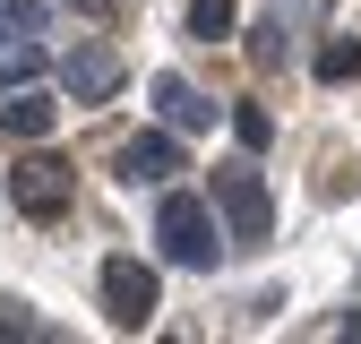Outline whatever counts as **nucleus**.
I'll return each mask as SVG.
<instances>
[{
	"label": "nucleus",
	"mask_w": 361,
	"mask_h": 344,
	"mask_svg": "<svg viewBox=\"0 0 361 344\" xmlns=\"http://www.w3.org/2000/svg\"><path fill=\"white\" fill-rule=\"evenodd\" d=\"M319 78H327V86L361 78V35H327V43H319Z\"/></svg>",
	"instance_id": "nucleus-10"
},
{
	"label": "nucleus",
	"mask_w": 361,
	"mask_h": 344,
	"mask_svg": "<svg viewBox=\"0 0 361 344\" xmlns=\"http://www.w3.org/2000/svg\"><path fill=\"white\" fill-rule=\"evenodd\" d=\"M215 207L233 224V241H267L276 233V198H267V181L250 164H215Z\"/></svg>",
	"instance_id": "nucleus-3"
},
{
	"label": "nucleus",
	"mask_w": 361,
	"mask_h": 344,
	"mask_svg": "<svg viewBox=\"0 0 361 344\" xmlns=\"http://www.w3.org/2000/svg\"><path fill=\"white\" fill-rule=\"evenodd\" d=\"M172 172H180V129L172 121L121 147V181H172Z\"/></svg>",
	"instance_id": "nucleus-6"
},
{
	"label": "nucleus",
	"mask_w": 361,
	"mask_h": 344,
	"mask_svg": "<svg viewBox=\"0 0 361 344\" xmlns=\"http://www.w3.org/2000/svg\"><path fill=\"white\" fill-rule=\"evenodd\" d=\"M9 207L35 215V224H61V215H69V164H52V155L9 164Z\"/></svg>",
	"instance_id": "nucleus-4"
},
{
	"label": "nucleus",
	"mask_w": 361,
	"mask_h": 344,
	"mask_svg": "<svg viewBox=\"0 0 361 344\" xmlns=\"http://www.w3.org/2000/svg\"><path fill=\"white\" fill-rule=\"evenodd\" d=\"M61 86H69L78 104H112V95H121V52H112V43H69Z\"/></svg>",
	"instance_id": "nucleus-5"
},
{
	"label": "nucleus",
	"mask_w": 361,
	"mask_h": 344,
	"mask_svg": "<svg viewBox=\"0 0 361 344\" xmlns=\"http://www.w3.org/2000/svg\"><path fill=\"white\" fill-rule=\"evenodd\" d=\"M155 310H164V284H155V267H147V258H129V250H121V258H104V319L138 336Z\"/></svg>",
	"instance_id": "nucleus-2"
},
{
	"label": "nucleus",
	"mask_w": 361,
	"mask_h": 344,
	"mask_svg": "<svg viewBox=\"0 0 361 344\" xmlns=\"http://www.w3.org/2000/svg\"><path fill=\"white\" fill-rule=\"evenodd\" d=\"M0 9H9V0H0Z\"/></svg>",
	"instance_id": "nucleus-16"
},
{
	"label": "nucleus",
	"mask_w": 361,
	"mask_h": 344,
	"mask_svg": "<svg viewBox=\"0 0 361 344\" xmlns=\"http://www.w3.org/2000/svg\"><path fill=\"white\" fill-rule=\"evenodd\" d=\"M155 112H164V121L180 129V138H190V129H207V121H215V104L198 95V86H190V78H172V69L155 78Z\"/></svg>",
	"instance_id": "nucleus-7"
},
{
	"label": "nucleus",
	"mask_w": 361,
	"mask_h": 344,
	"mask_svg": "<svg viewBox=\"0 0 361 344\" xmlns=\"http://www.w3.org/2000/svg\"><path fill=\"white\" fill-rule=\"evenodd\" d=\"M336 336H361V301H353V310H344V319H336Z\"/></svg>",
	"instance_id": "nucleus-15"
},
{
	"label": "nucleus",
	"mask_w": 361,
	"mask_h": 344,
	"mask_svg": "<svg viewBox=\"0 0 361 344\" xmlns=\"http://www.w3.org/2000/svg\"><path fill=\"white\" fill-rule=\"evenodd\" d=\"M35 78H43L35 35H0V95H9V86H35Z\"/></svg>",
	"instance_id": "nucleus-9"
},
{
	"label": "nucleus",
	"mask_w": 361,
	"mask_h": 344,
	"mask_svg": "<svg viewBox=\"0 0 361 344\" xmlns=\"http://www.w3.org/2000/svg\"><path fill=\"white\" fill-rule=\"evenodd\" d=\"M233 138L241 147H267V138H276V112H267V104H241L233 112Z\"/></svg>",
	"instance_id": "nucleus-13"
},
{
	"label": "nucleus",
	"mask_w": 361,
	"mask_h": 344,
	"mask_svg": "<svg viewBox=\"0 0 361 344\" xmlns=\"http://www.w3.org/2000/svg\"><path fill=\"white\" fill-rule=\"evenodd\" d=\"M250 61H258V69H284V9H276V18H267V26L250 35Z\"/></svg>",
	"instance_id": "nucleus-12"
},
{
	"label": "nucleus",
	"mask_w": 361,
	"mask_h": 344,
	"mask_svg": "<svg viewBox=\"0 0 361 344\" xmlns=\"http://www.w3.org/2000/svg\"><path fill=\"white\" fill-rule=\"evenodd\" d=\"M52 121H61V104H43V95H18L0 104V138H52Z\"/></svg>",
	"instance_id": "nucleus-8"
},
{
	"label": "nucleus",
	"mask_w": 361,
	"mask_h": 344,
	"mask_svg": "<svg viewBox=\"0 0 361 344\" xmlns=\"http://www.w3.org/2000/svg\"><path fill=\"white\" fill-rule=\"evenodd\" d=\"M155 241H164L172 267H215V258H224L215 207H207V198H190V190H164V207H155Z\"/></svg>",
	"instance_id": "nucleus-1"
},
{
	"label": "nucleus",
	"mask_w": 361,
	"mask_h": 344,
	"mask_svg": "<svg viewBox=\"0 0 361 344\" xmlns=\"http://www.w3.org/2000/svg\"><path fill=\"white\" fill-rule=\"evenodd\" d=\"M43 18H52L43 0H9V9H0V35H43Z\"/></svg>",
	"instance_id": "nucleus-14"
},
{
	"label": "nucleus",
	"mask_w": 361,
	"mask_h": 344,
	"mask_svg": "<svg viewBox=\"0 0 361 344\" xmlns=\"http://www.w3.org/2000/svg\"><path fill=\"white\" fill-rule=\"evenodd\" d=\"M233 26H241V9H233V0H190V35H198V43H224Z\"/></svg>",
	"instance_id": "nucleus-11"
}]
</instances>
